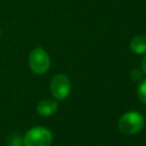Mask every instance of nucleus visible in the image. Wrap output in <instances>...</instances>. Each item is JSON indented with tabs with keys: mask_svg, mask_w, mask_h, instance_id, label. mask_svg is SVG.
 <instances>
[{
	"mask_svg": "<svg viewBox=\"0 0 146 146\" xmlns=\"http://www.w3.org/2000/svg\"><path fill=\"white\" fill-rule=\"evenodd\" d=\"M51 95L57 100H64L71 92V81L65 74H56L50 81Z\"/></svg>",
	"mask_w": 146,
	"mask_h": 146,
	"instance_id": "obj_4",
	"label": "nucleus"
},
{
	"mask_svg": "<svg viewBox=\"0 0 146 146\" xmlns=\"http://www.w3.org/2000/svg\"><path fill=\"white\" fill-rule=\"evenodd\" d=\"M144 116L137 111H129L124 113L117 123L119 130L124 135H136L144 127Z\"/></svg>",
	"mask_w": 146,
	"mask_h": 146,
	"instance_id": "obj_1",
	"label": "nucleus"
},
{
	"mask_svg": "<svg viewBox=\"0 0 146 146\" xmlns=\"http://www.w3.org/2000/svg\"><path fill=\"white\" fill-rule=\"evenodd\" d=\"M58 108L57 102L54 99H42L36 106V111L41 116H51Z\"/></svg>",
	"mask_w": 146,
	"mask_h": 146,
	"instance_id": "obj_5",
	"label": "nucleus"
},
{
	"mask_svg": "<svg viewBox=\"0 0 146 146\" xmlns=\"http://www.w3.org/2000/svg\"><path fill=\"white\" fill-rule=\"evenodd\" d=\"M52 135L44 127H33L24 136V146H50Z\"/></svg>",
	"mask_w": 146,
	"mask_h": 146,
	"instance_id": "obj_2",
	"label": "nucleus"
},
{
	"mask_svg": "<svg viewBox=\"0 0 146 146\" xmlns=\"http://www.w3.org/2000/svg\"><path fill=\"white\" fill-rule=\"evenodd\" d=\"M29 65L34 73L43 74L50 67V57L42 48H35L30 52Z\"/></svg>",
	"mask_w": 146,
	"mask_h": 146,
	"instance_id": "obj_3",
	"label": "nucleus"
},
{
	"mask_svg": "<svg viewBox=\"0 0 146 146\" xmlns=\"http://www.w3.org/2000/svg\"><path fill=\"white\" fill-rule=\"evenodd\" d=\"M130 50L137 55H141L146 52V36L137 35L130 41Z\"/></svg>",
	"mask_w": 146,
	"mask_h": 146,
	"instance_id": "obj_6",
	"label": "nucleus"
},
{
	"mask_svg": "<svg viewBox=\"0 0 146 146\" xmlns=\"http://www.w3.org/2000/svg\"><path fill=\"white\" fill-rule=\"evenodd\" d=\"M141 70L144 71V73L146 74V56L141 59Z\"/></svg>",
	"mask_w": 146,
	"mask_h": 146,
	"instance_id": "obj_8",
	"label": "nucleus"
},
{
	"mask_svg": "<svg viewBox=\"0 0 146 146\" xmlns=\"http://www.w3.org/2000/svg\"><path fill=\"white\" fill-rule=\"evenodd\" d=\"M137 95H138V98L141 103L146 104V80H144L139 87H138V90H137Z\"/></svg>",
	"mask_w": 146,
	"mask_h": 146,
	"instance_id": "obj_7",
	"label": "nucleus"
}]
</instances>
